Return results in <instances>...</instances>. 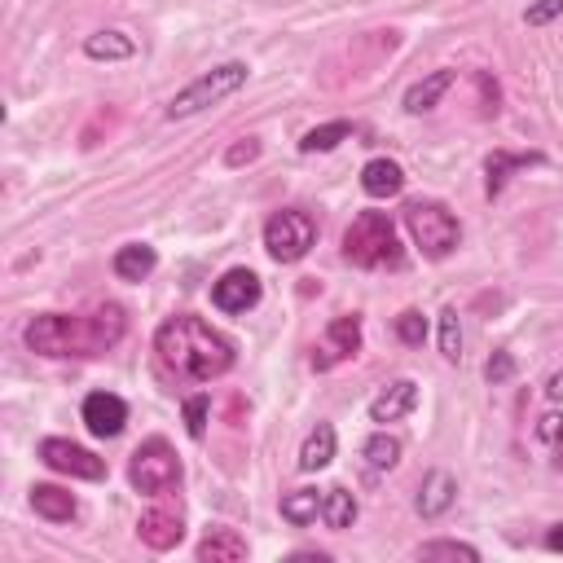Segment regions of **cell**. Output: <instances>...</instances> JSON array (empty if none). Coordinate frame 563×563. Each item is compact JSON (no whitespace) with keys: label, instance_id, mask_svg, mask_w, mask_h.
I'll return each instance as SVG.
<instances>
[{"label":"cell","instance_id":"obj_1","mask_svg":"<svg viewBox=\"0 0 563 563\" xmlns=\"http://www.w3.org/2000/svg\"><path fill=\"white\" fill-rule=\"evenodd\" d=\"M128 330V317L119 304H102L88 317H71V313H40L31 317L22 339L31 352L40 357H97V352L115 348Z\"/></svg>","mask_w":563,"mask_h":563},{"label":"cell","instance_id":"obj_2","mask_svg":"<svg viewBox=\"0 0 563 563\" xmlns=\"http://www.w3.org/2000/svg\"><path fill=\"white\" fill-rule=\"evenodd\" d=\"M154 352L172 374L190 383H212L220 374L234 370V344H229L220 330H212L203 317H168L154 330Z\"/></svg>","mask_w":563,"mask_h":563},{"label":"cell","instance_id":"obj_3","mask_svg":"<svg viewBox=\"0 0 563 563\" xmlns=\"http://www.w3.org/2000/svg\"><path fill=\"white\" fill-rule=\"evenodd\" d=\"M344 256L357 269H401L405 251L388 212H361L344 234Z\"/></svg>","mask_w":563,"mask_h":563},{"label":"cell","instance_id":"obj_4","mask_svg":"<svg viewBox=\"0 0 563 563\" xmlns=\"http://www.w3.org/2000/svg\"><path fill=\"white\" fill-rule=\"evenodd\" d=\"M247 75H251L247 62H220V66H212V71L198 75V80L185 84L181 93L168 102L163 115H168V119H190V115H198V110H207V106L225 102V97H234L238 88L247 84Z\"/></svg>","mask_w":563,"mask_h":563},{"label":"cell","instance_id":"obj_5","mask_svg":"<svg viewBox=\"0 0 563 563\" xmlns=\"http://www.w3.org/2000/svg\"><path fill=\"white\" fill-rule=\"evenodd\" d=\"M405 229H410L414 247L423 251L427 260H445L454 256L462 229H458V216L449 212L445 203H432V198H418V203L405 207Z\"/></svg>","mask_w":563,"mask_h":563},{"label":"cell","instance_id":"obj_6","mask_svg":"<svg viewBox=\"0 0 563 563\" xmlns=\"http://www.w3.org/2000/svg\"><path fill=\"white\" fill-rule=\"evenodd\" d=\"M313 242H317V220L308 212H295V207L269 216V225H264V251L278 264L304 260L308 251H313Z\"/></svg>","mask_w":563,"mask_h":563},{"label":"cell","instance_id":"obj_7","mask_svg":"<svg viewBox=\"0 0 563 563\" xmlns=\"http://www.w3.org/2000/svg\"><path fill=\"white\" fill-rule=\"evenodd\" d=\"M128 480L137 493H168L176 480H181V458L172 454L168 440L150 436L146 445H137V454H132V467H128Z\"/></svg>","mask_w":563,"mask_h":563},{"label":"cell","instance_id":"obj_8","mask_svg":"<svg viewBox=\"0 0 563 563\" xmlns=\"http://www.w3.org/2000/svg\"><path fill=\"white\" fill-rule=\"evenodd\" d=\"M40 462L49 471H62V476H75V480H102L106 476V458H97L93 449L75 445V440H62V436L40 440Z\"/></svg>","mask_w":563,"mask_h":563},{"label":"cell","instance_id":"obj_9","mask_svg":"<svg viewBox=\"0 0 563 563\" xmlns=\"http://www.w3.org/2000/svg\"><path fill=\"white\" fill-rule=\"evenodd\" d=\"M357 352H361V322L357 317H335L322 335V348L313 352V370H330L339 361L357 357Z\"/></svg>","mask_w":563,"mask_h":563},{"label":"cell","instance_id":"obj_10","mask_svg":"<svg viewBox=\"0 0 563 563\" xmlns=\"http://www.w3.org/2000/svg\"><path fill=\"white\" fill-rule=\"evenodd\" d=\"M212 304L220 313H247L260 304V278L251 269H229L225 278L212 286Z\"/></svg>","mask_w":563,"mask_h":563},{"label":"cell","instance_id":"obj_11","mask_svg":"<svg viewBox=\"0 0 563 563\" xmlns=\"http://www.w3.org/2000/svg\"><path fill=\"white\" fill-rule=\"evenodd\" d=\"M124 423H128V405L119 401L115 392H93V396L84 401V427H88L93 436L110 440V436L124 432Z\"/></svg>","mask_w":563,"mask_h":563},{"label":"cell","instance_id":"obj_12","mask_svg":"<svg viewBox=\"0 0 563 563\" xmlns=\"http://www.w3.org/2000/svg\"><path fill=\"white\" fill-rule=\"evenodd\" d=\"M414 405H418V383L414 379H396L370 401V423H396V418L414 414Z\"/></svg>","mask_w":563,"mask_h":563},{"label":"cell","instance_id":"obj_13","mask_svg":"<svg viewBox=\"0 0 563 563\" xmlns=\"http://www.w3.org/2000/svg\"><path fill=\"white\" fill-rule=\"evenodd\" d=\"M458 502V480L449 476V471H427V480H423V489H418V515L423 520H440V515L449 511V506Z\"/></svg>","mask_w":563,"mask_h":563},{"label":"cell","instance_id":"obj_14","mask_svg":"<svg viewBox=\"0 0 563 563\" xmlns=\"http://www.w3.org/2000/svg\"><path fill=\"white\" fill-rule=\"evenodd\" d=\"M137 537L150 550H176L185 537V524H181V515H172V511H146L137 524Z\"/></svg>","mask_w":563,"mask_h":563},{"label":"cell","instance_id":"obj_15","mask_svg":"<svg viewBox=\"0 0 563 563\" xmlns=\"http://www.w3.org/2000/svg\"><path fill=\"white\" fill-rule=\"evenodd\" d=\"M454 80H458V71H449V66H445V71H432L427 80L410 84V88H405V110H410V115H427V110H436L440 97L454 88Z\"/></svg>","mask_w":563,"mask_h":563},{"label":"cell","instance_id":"obj_16","mask_svg":"<svg viewBox=\"0 0 563 563\" xmlns=\"http://www.w3.org/2000/svg\"><path fill=\"white\" fill-rule=\"evenodd\" d=\"M247 559V537H238L234 528H212L198 542V563H242Z\"/></svg>","mask_w":563,"mask_h":563},{"label":"cell","instance_id":"obj_17","mask_svg":"<svg viewBox=\"0 0 563 563\" xmlns=\"http://www.w3.org/2000/svg\"><path fill=\"white\" fill-rule=\"evenodd\" d=\"M154 264H159V256H154L150 242H128V247L115 251L110 269H115V278H124V282H146L154 273Z\"/></svg>","mask_w":563,"mask_h":563},{"label":"cell","instance_id":"obj_18","mask_svg":"<svg viewBox=\"0 0 563 563\" xmlns=\"http://www.w3.org/2000/svg\"><path fill=\"white\" fill-rule=\"evenodd\" d=\"M361 190H366L370 198H392L405 190V172L401 163L392 159H370L366 168H361Z\"/></svg>","mask_w":563,"mask_h":563},{"label":"cell","instance_id":"obj_19","mask_svg":"<svg viewBox=\"0 0 563 563\" xmlns=\"http://www.w3.org/2000/svg\"><path fill=\"white\" fill-rule=\"evenodd\" d=\"M31 506H36V515H44V520H53V524L75 520V511H80L75 493L58 489V484H36V489H31Z\"/></svg>","mask_w":563,"mask_h":563},{"label":"cell","instance_id":"obj_20","mask_svg":"<svg viewBox=\"0 0 563 563\" xmlns=\"http://www.w3.org/2000/svg\"><path fill=\"white\" fill-rule=\"evenodd\" d=\"M537 163H546L542 154H511V150H493L489 163H484V172H489V198L502 194V185L511 181V172H524V168H537Z\"/></svg>","mask_w":563,"mask_h":563},{"label":"cell","instance_id":"obj_21","mask_svg":"<svg viewBox=\"0 0 563 563\" xmlns=\"http://www.w3.org/2000/svg\"><path fill=\"white\" fill-rule=\"evenodd\" d=\"M84 53L93 62H128L132 53H137V40H132L128 31H93V36L84 40Z\"/></svg>","mask_w":563,"mask_h":563},{"label":"cell","instance_id":"obj_22","mask_svg":"<svg viewBox=\"0 0 563 563\" xmlns=\"http://www.w3.org/2000/svg\"><path fill=\"white\" fill-rule=\"evenodd\" d=\"M330 458H335V427L317 423L300 445V471H322V467H330Z\"/></svg>","mask_w":563,"mask_h":563},{"label":"cell","instance_id":"obj_23","mask_svg":"<svg viewBox=\"0 0 563 563\" xmlns=\"http://www.w3.org/2000/svg\"><path fill=\"white\" fill-rule=\"evenodd\" d=\"M322 520H326V528H335V533L352 528L357 524V498H352L348 489H326L322 493Z\"/></svg>","mask_w":563,"mask_h":563},{"label":"cell","instance_id":"obj_24","mask_svg":"<svg viewBox=\"0 0 563 563\" xmlns=\"http://www.w3.org/2000/svg\"><path fill=\"white\" fill-rule=\"evenodd\" d=\"M317 515H322V493L317 489H295V493H286L282 498V520L286 524L304 528V524H313Z\"/></svg>","mask_w":563,"mask_h":563},{"label":"cell","instance_id":"obj_25","mask_svg":"<svg viewBox=\"0 0 563 563\" xmlns=\"http://www.w3.org/2000/svg\"><path fill=\"white\" fill-rule=\"evenodd\" d=\"M352 137V124L348 119H330V124H317V128H308L304 137H300V150L304 154H326V150H335L339 141H348Z\"/></svg>","mask_w":563,"mask_h":563},{"label":"cell","instance_id":"obj_26","mask_svg":"<svg viewBox=\"0 0 563 563\" xmlns=\"http://www.w3.org/2000/svg\"><path fill=\"white\" fill-rule=\"evenodd\" d=\"M361 458H366L374 471H392L396 462H401V440L388 436V432H374L366 445H361Z\"/></svg>","mask_w":563,"mask_h":563},{"label":"cell","instance_id":"obj_27","mask_svg":"<svg viewBox=\"0 0 563 563\" xmlns=\"http://www.w3.org/2000/svg\"><path fill=\"white\" fill-rule=\"evenodd\" d=\"M440 357L445 361H462V326H458V308L440 313Z\"/></svg>","mask_w":563,"mask_h":563},{"label":"cell","instance_id":"obj_28","mask_svg":"<svg viewBox=\"0 0 563 563\" xmlns=\"http://www.w3.org/2000/svg\"><path fill=\"white\" fill-rule=\"evenodd\" d=\"M418 559H462V563H476L480 559V550L476 546H467V542H423L414 550Z\"/></svg>","mask_w":563,"mask_h":563},{"label":"cell","instance_id":"obj_29","mask_svg":"<svg viewBox=\"0 0 563 563\" xmlns=\"http://www.w3.org/2000/svg\"><path fill=\"white\" fill-rule=\"evenodd\" d=\"M396 335H401V344L423 348V339H427V317L418 313V308H405V313L396 317Z\"/></svg>","mask_w":563,"mask_h":563},{"label":"cell","instance_id":"obj_30","mask_svg":"<svg viewBox=\"0 0 563 563\" xmlns=\"http://www.w3.org/2000/svg\"><path fill=\"white\" fill-rule=\"evenodd\" d=\"M207 410H212L207 396H190V401H185V432H190L194 440L207 436Z\"/></svg>","mask_w":563,"mask_h":563},{"label":"cell","instance_id":"obj_31","mask_svg":"<svg viewBox=\"0 0 563 563\" xmlns=\"http://www.w3.org/2000/svg\"><path fill=\"white\" fill-rule=\"evenodd\" d=\"M563 18V0H533V5L524 9V22L528 27H546V22Z\"/></svg>","mask_w":563,"mask_h":563},{"label":"cell","instance_id":"obj_32","mask_svg":"<svg viewBox=\"0 0 563 563\" xmlns=\"http://www.w3.org/2000/svg\"><path fill=\"white\" fill-rule=\"evenodd\" d=\"M484 379L498 388V383H506V379H515V357L511 352H493L489 361H484Z\"/></svg>","mask_w":563,"mask_h":563},{"label":"cell","instance_id":"obj_33","mask_svg":"<svg viewBox=\"0 0 563 563\" xmlns=\"http://www.w3.org/2000/svg\"><path fill=\"white\" fill-rule=\"evenodd\" d=\"M256 154H260V141H256V137H242L238 146L225 150V168H242V163H251Z\"/></svg>","mask_w":563,"mask_h":563},{"label":"cell","instance_id":"obj_34","mask_svg":"<svg viewBox=\"0 0 563 563\" xmlns=\"http://www.w3.org/2000/svg\"><path fill=\"white\" fill-rule=\"evenodd\" d=\"M537 440H542V445H559L563 440V414H542L537 418Z\"/></svg>","mask_w":563,"mask_h":563},{"label":"cell","instance_id":"obj_35","mask_svg":"<svg viewBox=\"0 0 563 563\" xmlns=\"http://www.w3.org/2000/svg\"><path fill=\"white\" fill-rule=\"evenodd\" d=\"M546 396H550V401H563V370H555V374H550Z\"/></svg>","mask_w":563,"mask_h":563},{"label":"cell","instance_id":"obj_36","mask_svg":"<svg viewBox=\"0 0 563 563\" xmlns=\"http://www.w3.org/2000/svg\"><path fill=\"white\" fill-rule=\"evenodd\" d=\"M546 550H555V555H563V524H555L546 533Z\"/></svg>","mask_w":563,"mask_h":563}]
</instances>
